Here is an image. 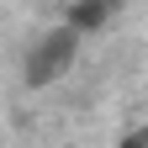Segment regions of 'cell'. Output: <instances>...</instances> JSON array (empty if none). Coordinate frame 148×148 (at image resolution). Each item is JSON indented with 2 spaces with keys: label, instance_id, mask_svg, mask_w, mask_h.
<instances>
[{
  "label": "cell",
  "instance_id": "1",
  "mask_svg": "<svg viewBox=\"0 0 148 148\" xmlns=\"http://www.w3.org/2000/svg\"><path fill=\"white\" fill-rule=\"evenodd\" d=\"M79 48H85V42H79L69 27H48V32L27 48V64H21L27 90H48V85H58L64 74L79 64Z\"/></svg>",
  "mask_w": 148,
  "mask_h": 148
},
{
  "label": "cell",
  "instance_id": "2",
  "mask_svg": "<svg viewBox=\"0 0 148 148\" xmlns=\"http://www.w3.org/2000/svg\"><path fill=\"white\" fill-rule=\"evenodd\" d=\"M106 21H116V5H111V0H74V5H64V21L58 27H69L85 42V37L106 32Z\"/></svg>",
  "mask_w": 148,
  "mask_h": 148
},
{
  "label": "cell",
  "instance_id": "3",
  "mask_svg": "<svg viewBox=\"0 0 148 148\" xmlns=\"http://www.w3.org/2000/svg\"><path fill=\"white\" fill-rule=\"evenodd\" d=\"M116 148H148V138H143V132H127V138H122Z\"/></svg>",
  "mask_w": 148,
  "mask_h": 148
}]
</instances>
